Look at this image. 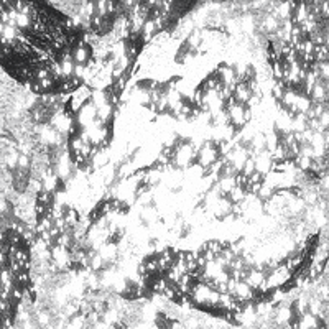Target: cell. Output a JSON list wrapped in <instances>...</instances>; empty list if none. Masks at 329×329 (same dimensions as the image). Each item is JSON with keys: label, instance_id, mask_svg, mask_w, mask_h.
I'll return each mask as SVG.
<instances>
[{"label": "cell", "instance_id": "cell-1", "mask_svg": "<svg viewBox=\"0 0 329 329\" xmlns=\"http://www.w3.org/2000/svg\"><path fill=\"white\" fill-rule=\"evenodd\" d=\"M18 170H25V171H28V168H30V156L28 155H25V153H20V156H18Z\"/></svg>", "mask_w": 329, "mask_h": 329}, {"label": "cell", "instance_id": "cell-2", "mask_svg": "<svg viewBox=\"0 0 329 329\" xmlns=\"http://www.w3.org/2000/svg\"><path fill=\"white\" fill-rule=\"evenodd\" d=\"M318 316H319L321 319H323V313H319ZM324 323H328V311H326V310H324Z\"/></svg>", "mask_w": 329, "mask_h": 329}]
</instances>
